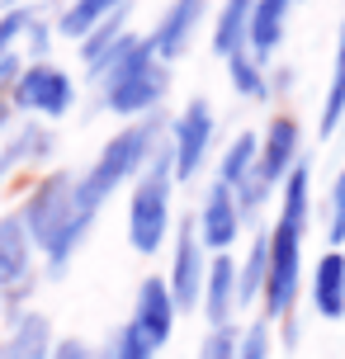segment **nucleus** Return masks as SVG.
<instances>
[{"label": "nucleus", "instance_id": "1", "mask_svg": "<svg viewBox=\"0 0 345 359\" xmlns=\"http://www.w3.org/2000/svg\"><path fill=\"white\" fill-rule=\"evenodd\" d=\"M156 151H161V118H156V114H147L142 123H128L119 137H109V142H104V151L95 156V165L81 175V189H76V222L57 236L53 246H48V269H53V279H62V274H67L76 246L86 241L95 213L104 208V198H109L123 180H137V175H142Z\"/></svg>", "mask_w": 345, "mask_h": 359}, {"label": "nucleus", "instance_id": "2", "mask_svg": "<svg viewBox=\"0 0 345 359\" xmlns=\"http://www.w3.org/2000/svg\"><path fill=\"white\" fill-rule=\"evenodd\" d=\"M90 76L100 81V104L109 114H123V118L151 114L170 90V67L156 57L151 38H137V34L119 38Z\"/></svg>", "mask_w": 345, "mask_h": 359}, {"label": "nucleus", "instance_id": "3", "mask_svg": "<svg viewBox=\"0 0 345 359\" xmlns=\"http://www.w3.org/2000/svg\"><path fill=\"white\" fill-rule=\"evenodd\" d=\"M170 180H175V165H170V151H156L151 165H147L137 184H133V203H128V241L133 251H161L165 232H170Z\"/></svg>", "mask_w": 345, "mask_h": 359}, {"label": "nucleus", "instance_id": "4", "mask_svg": "<svg viewBox=\"0 0 345 359\" xmlns=\"http://www.w3.org/2000/svg\"><path fill=\"white\" fill-rule=\"evenodd\" d=\"M76 189H81V175H67V170H53V175H43L34 184V194L24 198V208H19L24 232H29L34 246L48 251L57 236L76 222Z\"/></svg>", "mask_w": 345, "mask_h": 359}, {"label": "nucleus", "instance_id": "5", "mask_svg": "<svg viewBox=\"0 0 345 359\" xmlns=\"http://www.w3.org/2000/svg\"><path fill=\"white\" fill-rule=\"evenodd\" d=\"M303 232L289 217H279L270 232V279H265V312L270 322H289L293 303H298V284H303Z\"/></svg>", "mask_w": 345, "mask_h": 359}, {"label": "nucleus", "instance_id": "6", "mask_svg": "<svg viewBox=\"0 0 345 359\" xmlns=\"http://www.w3.org/2000/svg\"><path fill=\"white\" fill-rule=\"evenodd\" d=\"M208 147H213V104L203 95H194L184 104V114L175 118V128H170V165H175V180L199 175Z\"/></svg>", "mask_w": 345, "mask_h": 359}, {"label": "nucleus", "instance_id": "7", "mask_svg": "<svg viewBox=\"0 0 345 359\" xmlns=\"http://www.w3.org/2000/svg\"><path fill=\"white\" fill-rule=\"evenodd\" d=\"M10 100L19 109H29V114H43V118H62L67 109L76 104V86L67 72H57L48 62H34V67H24L10 90Z\"/></svg>", "mask_w": 345, "mask_h": 359}, {"label": "nucleus", "instance_id": "8", "mask_svg": "<svg viewBox=\"0 0 345 359\" xmlns=\"http://www.w3.org/2000/svg\"><path fill=\"white\" fill-rule=\"evenodd\" d=\"M170 293H175V307L189 312V307L203 303V284H208V260H203V241H199V222H180V236H175V255H170Z\"/></svg>", "mask_w": 345, "mask_h": 359}, {"label": "nucleus", "instance_id": "9", "mask_svg": "<svg viewBox=\"0 0 345 359\" xmlns=\"http://www.w3.org/2000/svg\"><path fill=\"white\" fill-rule=\"evenodd\" d=\"M199 241L203 251L213 255H227V246L236 241V232H241V208H236V194L227 189V184H208V194H203V208H199Z\"/></svg>", "mask_w": 345, "mask_h": 359}, {"label": "nucleus", "instance_id": "10", "mask_svg": "<svg viewBox=\"0 0 345 359\" xmlns=\"http://www.w3.org/2000/svg\"><path fill=\"white\" fill-rule=\"evenodd\" d=\"M175 317H180V307H175L170 284H165V279H142L137 303H133V326L161 350V345L170 341V331H175Z\"/></svg>", "mask_w": 345, "mask_h": 359}, {"label": "nucleus", "instance_id": "11", "mask_svg": "<svg viewBox=\"0 0 345 359\" xmlns=\"http://www.w3.org/2000/svg\"><path fill=\"white\" fill-rule=\"evenodd\" d=\"M298 137H303V133H298V118H289V114H279V118L265 128V137H260V165H255V170H260V180H265L270 189L284 184L289 170L303 161V156H298Z\"/></svg>", "mask_w": 345, "mask_h": 359}, {"label": "nucleus", "instance_id": "12", "mask_svg": "<svg viewBox=\"0 0 345 359\" xmlns=\"http://www.w3.org/2000/svg\"><path fill=\"white\" fill-rule=\"evenodd\" d=\"M203 10H208V0H175L170 10L161 15V24L151 29V48H156V57H161L165 67L175 62V57H184V48H189V38H194V29H199Z\"/></svg>", "mask_w": 345, "mask_h": 359}, {"label": "nucleus", "instance_id": "13", "mask_svg": "<svg viewBox=\"0 0 345 359\" xmlns=\"http://www.w3.org/2000/svg\"><path fill=\"white\" fill-rule=\"evenodd\" d=\"M312 307L322 322L345 317V251H327L312 265Z\"/></svg>", "mask_w": 345, "mask_h": 359}, {"label": "nucleus", "instance_id": "14", "mask_svg": "<svg viewBox=\"0 0 345 359\" xmlns=\"http://www.w3.org/2000/svg\"><path fill=\"white\" fill-rule=\"evenodd\" d=\"M232 307H236V260L232 255H213V260H208V284H203V317H208V331L232 326Z\"/></svg>", "mask_w": 345, "mask_h": 359}, {"label": "nucleus", "instance_id": "15", "mask_svg": "<svg viewBox=\"0 0 345 359\" xmlns=\"http://www.w3.org/2000/svg\"><path fill=\"white\" fill-rule=\"evenodd\" d=\"M293 0H255L251 10V34H246V48H251L255 62H270L274 48L284 43V19H289Z\"/></svg>", "mask_w": 345, "mask_h": 359}, {"label": "nucleus", "instance_id": "16", "mask_svg": "<svg viewBox=\"0 0 345 359\" xmlns=\"http://www.w3.org/2000/svg\"><path fill=\"white\" fill-rule=\"evenodd\" d=\"M5 355L10 359H53V326L43 312H19L15 326H10V336H5Z\"/></svg>", "mask_w": 345, "mask_h": 359}, {"label": "nucleus", "instance_id": "17", "mask_svg": "<svg viewBox=\"0 0 345 359\" xmlns=\"http://www.w3.org/2000/svg\"><path fill=\"white\" fill-rule=\"evenodd\" d=\"M19 279H29V232L19 213H5L0 217V288Z\"/></svg>", "mask_w": 345, "mask_h": 359}, {"label": "nucleus", "instance_id": "18", "mask_svg": "<svg viewBox=\"0 0 345 359\" xmlns=\"http://www.w3.org/2000/svg\"><path fill=\"white\" fill-rule=\"evenodd\" d=\"M53 151V133L43 123H29V128H19L10 142L0 147V184L15 175L19 165H29V161H38V156H48Z\"/></svg>", "mask_w": 345, "mask_h": 359}, {"label": "nucleus", "instance_id": "19", "mask_svg": "<svg viewBox=\"0 0 345 359\" xmlns=\"http://www.w3.org/2000/svg\"><path fill=\"white\" fill-rule=\"evenodd\" d=\"M265 279H270V232H260L251 241L246 260L236 265V307L265 298Z\"/></svg>", "mask_w": 345, "mask_h": 359}, {"label": "nucleus", "instance_id": "20", "mask_svg": "<svg viewBox=\"0 0 345 359\" xmlns=\"http://www.w3.org/2000/svg\"><path fill=\"white\" fill-rule=\"evenodd\" d=\"M251 10H255V0H227V5H222L218 24H213V53L232 57V53H241V48H246V34H251Z\"/></svg>", "mask_w": 345, "mask_h": 359}, {"label": "nucleus", "instance_id": "21", "mask_svg": "<svg viewBox=\"0 0 345 359\" xmlns=\"http://www.w3.org/2000/svg\"><path fill=\"white\" fill-rule=\"evenodd\" d=\"M255 165H260V142H255V133H236V142L222 151L218 184H227V189L236 194V189L255 175Z\"/></svg>", "mask_w": 345, "mask_h": 359}, {"label": "nucleus", "instance_id": "22", "mask_svg": "<svg viewBox=\"0 0 345 359\" xmlns=\"http://www.w3.org/2000/svg\"><path fill=\"white\" fill-rule=\"evenodd\" d=\"M119 5H128V0H72V5L62 10V19H57V29L67 38H81V43H86Z\"/></svg>", "mask_w": 345, "mask_h": 359}, {"label": "nucleus", "instance_id": "23", "mask_svg": "<svg viewBox=\"0 0 345 359\" xmlns=\"http://www.w3.org/2000/svg\"><path fill=\"white\" fill-rule=\"evenodd\" d=\"M345 118V24L336 34V62H331V86H327V100H322V118H317V133L331 137Z\"/></svg>", "mask_w": 345, "mask_h": 359}, {"label": "nucleus", "instance_id": "24", "mask_svg": "<svg viewBox=\"0 0 345 359\" xmlns=\"http://www.w3.org/2000/svg\"><path fill=\"white\" fill-rule=\"evenodd\" d=\"M279 189H284V203H279L284 213H279V217H289V222H298V227H308V217H312V161H298Z\"/></svg>", "mask_w": 345, "mask_h": 359}, {"label": "nucleus", "instance_id": "25", "mask_svg": "<svg viewBox=\"0 0 345 359\" xmlns=\"http://www.w3.org/2000/svg\"><path fill=\"white\" fill-rule=\"evenodd\" d=\"M123 34H128V5H119V10H114V15L104 19V24H100V29H95V34L86 38V43H81L86 72H95V67H100V62L109 57V48H114V43H119Z\"/></svg>", "mask_w": 345, "mask_h": 359}, {"label": "nucleus", "instance_id": "26", "mask_svg": "<svg viewBox=\"0 0 345 359\" xmlns=\"http://www.w3.org/2000/svg\"><path fill=\"white\" fill-rule=\"evenodd\" d=\"M265 62H255L251 48H241V53L227 57V76H232L236 95H246V100H265L270 95V86H265V72H260Z\"/></svg>", "mask_w": 345, "mask_h": 359}, {"label": "nucleus", "instance_id": "27", "mask_svg": "<svg viewBox=\"0 0 345 359\" xmlns=\"http://www.w3.org/2000/svg\"><path fill=\"white\" fill-rule=\"evenodd\" d=\"M327 241H331V251L345 246V165L336 175V184H331V198H327Z\"/></svg>", "mask_w": 345, "mask_h": 359}, {"label": "nucleus", "instance_id": "28", "mask_svg": "<svg viewBox=\"0 0 345 359\" xmlns=\"http://www.w3.org/2000/svg\"><path fill=\"white\" fill-rule=\"evenodd\" d=\"M109 350H114V359H151V355H156V345L147 341V336H142V331H137L133 322L119 326V336H114Z\"/></svg>", "mask_w": 345, "mask_h": 359}, {"label": "nucleus", "instance_id": "29", "mask_svg": "<svg viewBox=\"0 0 345 359\" xmlns=\"http://www.w3.org/2000/svg\"><path fill=\"white\" fill-rule=\"evenodd\" d=\"M236 359H270V322H251L236 341Z\"/></svg>", "mask_w": 345, "mask_h": 359}, {"label": "nucleus", "instance_id": "30", "mask_svg": "<svg viewBox=\"0 0 345 359\" xmlns=\"http://www.w3.org/2000/svg\"><path fill=\"white\" fill-rule=\"evenodd\" d=\"M236 336L232 326H218V331H208L203 336V350H199V359H236Z\"/></svg>", "mask_w": 345, "mask_h": 359}, {"label": "nucleus", "instance_id": "31", "mask_svg": "<svg viewBox=\"0 0 345 359\" xmlns=\"http://www.w3.org/2000/svg\"><path fill=\"white\" fill-rule=\"evenodd\" d=\"M53 359H95V350L86 341H76V336H72V341H57Z\"/></svg>", "mask_w": 345, "mask_h": 359}, {"label": "nucleus", "instance_id": "32", "mask_svg": "<svg viewBox=\"0 0 345 359\" xmlns=\"http://www.w3.org/2000/svg\"><path fill=\"white\" fill-rule=\"evenodd\" d=\"M5 114H10V104H5V100H0V128H5Z\"/></svg>", "mask_w": 345, "mask_h": 359}, {"label": "nucleus", "instance_id": "33", "mask_svg": "<svg viewBox=\"0 0 345 359\" xmlns=\"http://www.w3.org/2000/svg\"><path fill=\"white\" fill-rule=\"evenodd\" d=\"M0 359H10V355H5V345H0Z\"/></svg>", "mask_w": 345, "mask_h": 359}]
</instances>
